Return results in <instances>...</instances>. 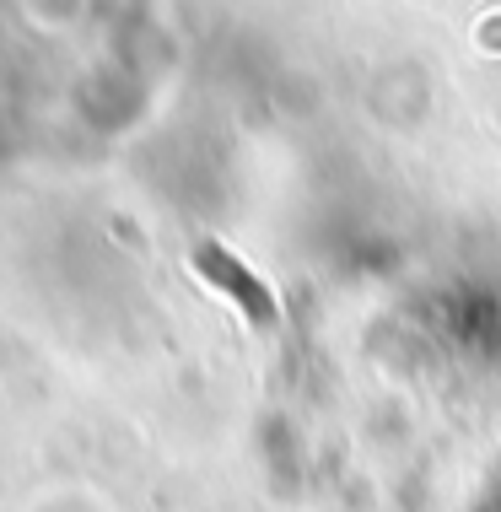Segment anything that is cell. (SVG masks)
Returning <instances> with one entry per match:
<instances>
[{"mask_svg":"<svg viewBox=\"0 0 501 512\" xmlns=\"http://www.w3.org/2000/svg\"><path fill=\"white\" fill-rule=\"evenodd\" d=\"M194 265L211 275V281H216L232 302H243L248 318H254L259 329H270V324H275V302H270V292H264V286H259L254 275H248L232 254H221L216 243H200V248H194Z\"/></svg>","mask_w":501,"mask_h":512,"instance_id":"obj_1","label":"cell"}]
</instances>
